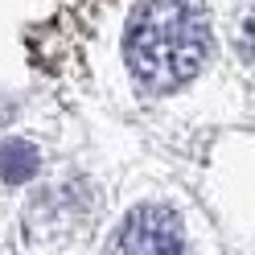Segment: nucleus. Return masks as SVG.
Masks as SVG:
<instances>
[{
	"instance_id": "obj_3",
	"label": "nucleus",
	"mask_w": 255,
	"mask_h": 255,
	"mask_svg": "<svg viewBox=\"0 0 255 255\" xmlns=\"http://www.w3.org/2000/svg\"><path fill=\"white\" fill-rule=\"evenodd\" d=\"M41 169L37 161V148L33 144H25V140H8V144H0V177L4 181H29L33 173Z\"/></svg>"
},
{
	"instance_id": "obj_2",
	"label": "nucleus",
	"mask_w": 255,
	"mask_h": 255,
	"mask_svg": "<svg viewBox=\"0 0 255 255\" xmlns=\"http://www.w3.org/2000/svg\"><path fill=\"white\" fill-rule=\"evenodd\" d=\"M120 251L128 255H169L181 251V227L161 206H144L128 218V231L120 235Z\"/></svg>"
},
{
	"instance_id": "obj_4",
	"label": "nucleus",
	"mask_w": 255,
	"mask_h": 255,
	"mask_svg": "<svg viewBox=\"0 0 255 255\" xmlns=\"http://www.w3.org/2000/svg\"><path fill=\"white\" fill-rule=\"evenodd\" d=\"M239 50H243V58L255 66V4L247 8V17H243V29H239Z\"/></svg>"
},
{
	"instance_id": "obj_1",
	"label": "nucleus",
	"mask_w": 255,
	"mask_h": 255,
	"mask_svg": "<svg viewBox=\"0 0 255 255\" xmlns=\"http://www.w3.org/2000/svg\"><path fill=\"white\" fill-rule=\"evenodd\" d=\"M128 66L136 83L156 95L189 83L210 58V29H206L198 0H148L128 29Z\"/></svg>"
}]
</instances>
